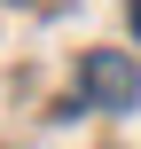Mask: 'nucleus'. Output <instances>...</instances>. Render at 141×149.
Listing matches in <instances>:
<instances>
[{"mask_svg":"<svg viewBox=\"0 0 141 149\" xmlns=\"http://www.w3.org/2000/svg\"><path fill=\"white\" fill-rule=\"evenodd\" d=\"M126 24H133V31H141V0H126Z\"/></svg>","mask_w":141,"mask_h":149,"instance_id":"nucleus-2","label":"nucleus"},{"mask_svg":"<svg viewBox=\"0 0 141 149\" xmlns=\"http://www.w3.org/2000/svg\"><path fill=\"white\" fill-rule=\"evenodd\" d=\"M78 94H86V110H133L141 102V63L118 55V47H94L78 63Z\"/></svg>","mask_w":141,"mask_h":149,"instance_id":"nucleus-1","label":"nucleus"}]
</instances>
